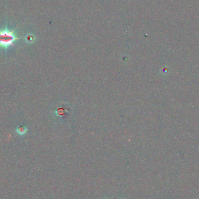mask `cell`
<instances>
[{"mask_svg":"<svg viewBox=\"0 0 199 199\" xmlns=\"http://www.w3.org/2000/svg\"><path fill=\"white\" fill-rule=\"evenodd\" d=\"M25 40L27 43H33V41H34V37H33L32 35H27L26 37H25Z\"/></svg>","mask_w":199,"mask_h":199,"instance_id":"cell-3","label":"cell"},{"mask_svg":"<svg viewBox=\"0 0 199 199\" xmlns=\"http://www.w3.org/2000/svg\"><path fill=\"white\" fill-rule=\"evenodd\" d=\"M19 39L15 34V30H9L7 28L0 30V48L7 49L14 46V42Z\"/></svg>","mask_w":199,"mask_h":199,"instance_id":"cell-1","label":"cell"},{"mask_svg":"<svg viewBox=\"0 0 199 199\" xmlns=\"http://www.w3.org/2000/svg\"><path fill=\"white\" fill-rule=\"evenodd\" d=\"M27 130V128L26 126H23V125H21L16 128V132H17V133H18V134L20 135H23L26 133Z\"/></svg>","mask_w":199,"mask_h":199,"instance_id":"cell-2","label":"cell"},{"mask_svg":"<svg viewBox=\"0 0 199 199\" xmlns=\"http://www.w3.org/2000/svg\"><path fill=\"white\" fill-rule=\"evenodd\" d=\"M106 199H108V198H106Z\"/></svg>","mask_w":199,"mask_h":199,"instance_id":"cell-4","label":"cell"}]
</instances>
